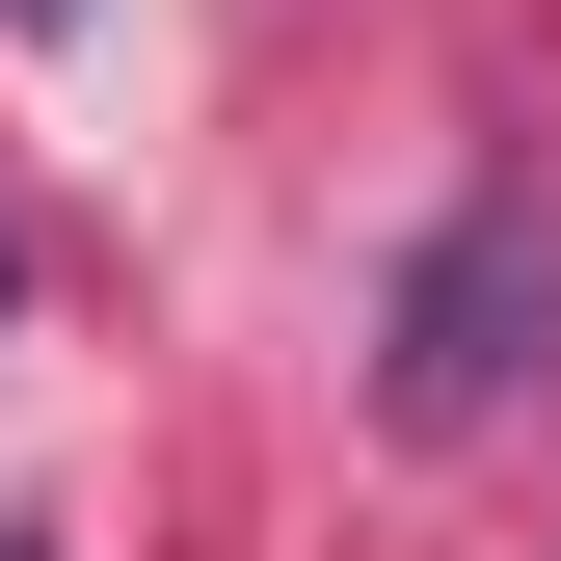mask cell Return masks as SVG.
Returning a JSON list of instances; mask_svg holds the SVG:
<instances>
[{
  "mask_svg": "<svg viewBox=\"0 0 561 561\" xmlns=\"http://www.w3.org/2000/svg\"><path fill=\"white\" fill-rule=\"evenodd\" d=\"M535 321H561V215H535V187H455V215L401 241V295H375V401H401V455L508 428Z\"/></svg>",
  "mask_w": 561,
  "mask_h": 561,
  "instance_id": "6da1fadb",
  "label": "cell"
},
{
  "mask_svg": "<svg viewBox=\"0 0 561 561\" xmlns=\"http://www.w3.org/2000/svg\"><path fill=\"white\" fill-rule=\"evenodd\" d=\"M0 27H27V54H54V27H81V0H0Z\"/></svg>",
  "mask_w": 561,
  "mask_h": 561,
  "instance_id": "7a4b0ae2",
  "label": "cell"
}]
</instances>
